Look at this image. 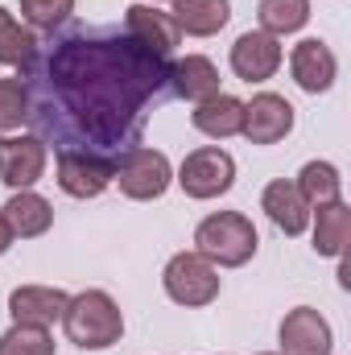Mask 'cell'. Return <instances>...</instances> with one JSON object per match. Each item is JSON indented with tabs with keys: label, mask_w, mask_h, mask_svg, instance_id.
<instances>
[{
	"label": "cell",
	"mask_w": 351,
	"mask_h": 355,
	"mask_svg": "<svg viewBox=\"0 0 351 355\" xmlns=\"http://www.w3.org/2000/svg\"><path fill=\"white\" fill-rule=\"evenodd\" d=\"M170 91V58L128 33L67 29L25 67V120L42 145L116 162L137 149L145 107Z\"/></svg>",
	"instance_id": "1"
},
{
	"label": "cell",
	"mask_w": 351,
	"mask_h": 355,
	"mask_svg": "<svg viewBox=\"0 0 351 355\" xmlns=\"http://www.w3.org/2000/svg\"><path fill=\"white\" fill-rule=\"evenodd\" d=\"M62 331L75 347L83 352H103L112 343H120L124 335V314L116 306L112 293L103 289H83L67 302V314H62Z\"/></svg>",
	"instance_id": "2"
},
{
	"label": "cell",
	"mask_w": 351,
	"mask_h": 355,
	"mask_svg": "<svg viewBox=\"0 0 351 355\" xmlns=\"http://www.w3.org/2000/svg\"><path fill=\"white\" fill-rule=\"evenodd\" d=\"M261 248V236L248 215L240 211H215L194 227V252L207 257L215 268H240L248 265Z\"/></svg>",
	"instance_id": "3"
},
{
	"label": "cell",
	"mask_w": 351,
	"mask_h": 355,
	"mask_svg": "<svg viewBox=\"0 0 351 355\" xmlns=\"http://www.w3.org/2000/svg\"><path fill=\"white\" fill-rule=\"evenodd\" d=\"M162 289H166L170 302L186 306V310H198V306H211L219 297L223 277L198 252H174L166 261V268H162Z\"/></svg>",
	"instance_id": "4"
},
{
	"label": "cell",
	"mask_w": 351,
	"mask_h": 355,
	"mask_svg": "<svg viewBox=\"0 0 351 355\" xmlns=\"http://www.w3.org/2000/svg\"><path fill=\"white\" fill-rule=\"evenodd\" d=\"M112 182L120 186L124 198H132V202H153V198H162V194L170 190L174 166H170V157H166L162 149L137 145V149H128V153L116 157Z\"/></svg>",
	"instance_id": "5"
},
{
	"label": "cell",
	"mask_w": 351,
	"mask_h": 355,
	"mask_svg": "<svg viewBox=\"0 0 351 355\" xmlns=\"http://www.w3.org/2000/svg\"><path fill=\"white\" fill-rule=\"evenodd\" d=\"M174 182L186 190V198H198V202L219 198V194H228L236 186V157L228 149H219V145H203V149L186 153Z\"/></svg>",
	"instance_id": "6"
},
{
	"label": "cell",
	"mask_w": 351,
	"mask_h": 355,
	"mask_svg": "<svg viewBox=\"0 0 351 355\" xmlns=\"http://www.w3.org/2000/svg\"><path fill=\"white\" fill-rule=\"evenodd\" d=\"M112 170H116V162H108L99 153H79V149H62L58 166H54L58 190L71 198H99L112 186Z\"/></svg>",
	"instance_id": "7"
},
{
	"label": "cell",
	"mask_w": 351,
	"mask_h": 355,
	"mask_svg": "<svg viewBox=\"0 0 351 355\" xmlns=\"http://www.w3.org/2000/svg\"><path fill=\"white\" fill-rule=\"evenodd\" d=\"M293 132V103L277 91L252 95V103H244V124L240 137H248V145H277Z\"/></svg>",
	"instance_id": "8"
},
{
	"label": "cell",
	"mask_w": 351,
	"mask_h": 355,
	"mask_svg": "<svg viewBox=\"0 0 351 355\" xmlns=\"http://www.w3.org/2000/svg\"><path fill=\"white\" fill-rule=\"evenodd\" d=\"M281 355H331L335 352V335L331 322L314 310V306H293L281 318Z\"/></svg>",
	"instance_id": "9"
},
{
	"label": "cell",
	"mask_w": 351,
	"mask_h": 355,
	"mask_svg": "<svg viewBox=\"0 0 351 355\" xmlns=\"http://www.w3.org/2000/svg\"><path fill=\"white\" fill-rule=\"evenodd\" d=\"M285 62V50H281V37L264 33V29H248L236 37L232 46V75L244 79V83H264L281 71Z\"/></svg>",
	"instance_id": "10"
},
{
	"label": "cell",
	"mask_w": 351,
	"mask_h": 355,
	"mask_svg": "<svg viewBox=\"0 0 351 355\" xmlns=\"http://www.w3.org/2000/svg\"><path fill=\"white\" fill-rule=\"evenodd\" d=\"M289 75H293V83L306 91V95H323V91L335 87L339 58H335V50L323 37H302L289 50Z\"/></svg>",
	"instance_id": "11"
},
{
	"label": "cell",
	"mask_w": 351,
	"mask_h": 355,
	"mask_svg": "<svg viewBox=\"0 0 351 355\" xmlns=\"http://www.w3.org/2000/svg\"><path fill=\"white\" fill-rule=\"evenodd\" d=\"M42 174H46V145L33 132L0 137V182L8 190H33Z\"/></svg>",
	"instance_id": "12"
},
{
	"label": "cell",
	"mask_w": 351,
	"mask_h": 355,
	"mask_svg": "<svg viewBox=\"0 0 351 355\" xmlns=\"http://www.w3.org/2000/svg\"><path fill=\"white\" fill-rule=\"evenodd\" d=\"M67 302H71V293L58 285H17L8 293V314L21 327H46L50 331L54 322H62Z\"/></svg>",
	"instance_id": "13"
},
{
	"label": "cell",
	"mask_w": 351,
	"mask_h": 355,
	"mask_svg": "<svg viewBox=\"0 0 351 355\" xmlns=\"http://www.w3.org/2000/svg\"><path fill=\"white\" fill-rule=\"evenodd\" d=\"M124 33H128L132 42H141L145 50H153L157 58H170L174 46L182 42L174 17L162 12V8H153V4H128V8H124Z\"/></svg>",
	"instance_id": "14"
},
{
	"label": "cell",
	"mask_w": 351,
	"mask_h": 355,
	"mask_svg": "<svg viewBox=\"0 0 351 355\" xmlns=\"http://www.w3.org/2000/svg\"><path fill=\"white\" fill-rule=\"evenodd\" d=\"M261 207H264V215L273 219V227L285 232V236H302L310 227V202L298 194V186L289 178H277V182L264 186Z\"/></svg>",
	"instance_id": "15"
},
{
	"label": "cell",
	"mask_w": 351,
	"mask_h": 355,
	"mask_svg": "<svg viewBox=\"0 0 351 355\" xmlns=\"http://www.w3.org/2000/svg\"><path fill=\"white\" fill-rule=\"evenodd\" d=\"M4 223L12 227L17 240H37L54 227V207L37 194V190H12V198L0 207Z\"/></svg>",
	"instance_id": "16"
},
{
	"label": "cell",
	"mask_w": 351,
	"mask_h": 355,
	"mask_svg": "<svg viewBox=\"0 0 351 355\" xmlns=\"http://www.w3.org/2000/svg\"><path fill=\"white\" fill-rule=\"evenodd\" d=\"M190 124H194L203 137H211V141L240 137V124H244V99H236V95L219 91V95H211V99L194 103Z\"/></svg>",
	"instance_id": "17"
},
{
	"label": "cell",
	"mask_w": 351,
	"mask_h": 355,
	"mask_svg": "<svg viewBox=\"0 0 351 355\" xmlns=\"http://www.w3.org/2000/svg\"><path fill=\"white\" fill-rule=\"evenodd\" d=\"M170 91L178 99L203 103V99L219 95V67L207 54H186V58L170 62Z\"/></svg>",
	"instance_id": "18"
},
{
	"label": "cell",
	"mask_w": 351,
	"mask_h": 355,
	"mask_svg": "<svg viewBox=\"0 0 351 355\" xmlns=\"http://www.w3.org/2000/svg\"><path fill=\"white\" fill-rule=\"evenodd\" d=\"M178 33L186 37H215L232 21V0H170Z\"/></svg>",
	"instance_id": "19"
},
{
	"label": "cell",
	"mask_w": 351,
	"mask_h": 355,
	"mask_svg": "<svg viewBox=\"0 0 351 355\" xmlns=\"http://www.w3.org/2000/svg\"><path fill=\"white\" fill-rule=\"evenodd\" d=\"M310 219H314V252L339 261L351 244V207L343 198H335V202L314 207Z\"/></svg>",
	"instance_id": "20"
},
{
	"label": "cell",
	"mask_w": 351,
	"mask_h": 355,
	"mask_svg": "<svg viewBox=\"0 0 351 355\" xmlns=\"http://www.w3.org/2000/svg\"><path fill=\"white\" fill-rule=\"evenodd\" d=\"M37 33L29 29V25H21L4 4H0V67H17V71H25L29 62H33V54H37Z\"/></svg>",
	"instance_id": "21"
},
{
	"label": "cell",
	"mask_w": 351,
	"mask_h": 355,
	"mask_svg": "<svg viewBox=\"0 0 351 355\" xmlns=\"http://www.w3.org/2000/svg\"><path fill=\"white\" fill-rule=\"evenodd\" d=\"M293 186H298V194L310 202V211L323 207V202L343 198V174H339L331 162H306V166L298 170V178H293Z\"/></svg>",
	"instance_id": "22"
},
{
	"label": "cell",
	"mask_w": 351,
	"mask_h": 355,
	"mask_svg": "<svg viewBox=\"0 0 351 355\" xmlns=\"http://www.w3.org/2000/svg\"><path fill=\"white\" fill-rule=\"evenodd\" d=\"M257 21H261L264 33H273V37L298 33L310 21V0H261L257 4Z\"/></svg>",
	"instance_id": "23"
},
{
	"label": "cell",
	"mask_w": 351,
	"mask_h": 355,
	"mask_svg": "<svg viewBox=\"0 0 351 355\" xmlns=\"http://www.w3.org/2000/svg\"><path fill=\"white\" fill-rule=\"evenodd\" d=\"M0 355H54V335L46 327H21V322H12L0 335Z\"/></svg>",
	"instance_id": "24"
},
{
	"label": "cell",
	"mask_w": 351,
	"mask_h": 355,
	"mask_svg": "<svg viewBox=\"0 0 351 355\" xmlns=\"http://www.w3.org/2000/svg\"><path fill=\"white\" fill-rule=\"evenodd\" d=\"M71 12H75V0H21V17H25V25L29 29H58V25H67L71 21Z\"/></svg>",
	"instance_id": "25"
},
{
	"label": "cell",
	"mask_w": 351,
	"mask_h": 355,
	"mask_svg": "<svg viewBox=\"0 0 351 355\" xmlns=\"http://www.w3.org/2000/svg\"><path fill=\"white\" fill-rule=\"evenodd\" d=\"M21 124H25V83H21V75L0 79V137H8Z\"/></svg>",
	"instance_id": "26"
},
{
	"label": "cell",
	"mask_w": 351,
	"mask_h": 355,
	"mask_svg": "<svg viewBox=\"0 0 351 355\" xmlns=\"http://www.w3.org/2000/svg\"><path fill=\"white\" fill-rule=\"evenodd\" d=\"M12 240H17V236H12V227L4 223V215H0V257H4L8 248H12Z\"/></svg>",
	"instance_id": "27"
},
{
	"label": "cell",
	"mask_w": 351,
	"mask_h": 355,
	"mask_svg": "<svg viewBox=\"0 0 351 355\" xmlns=\"http://www.w3.org/2000/svg\"><path fill=\"white\" fill-rule=\"evenodd\" d=\"M261 355H281V352H261Z\"/></svg>",
	"instance_id": "28"
},
{
	"label": "cell",
	"mask_w": 351,
	"mask_h": 355,
	"mask_svg": "<svg viewBox=\"0 0 351 355\" xmlns=\"http://www.w3.org/2000/svg\"><path fill=\"white\" fill-rule=\"evenodd\" d=\"M149 4H157V0H149Z\"/></svg>",
	"instance_id": "29"
}]
</instances>
